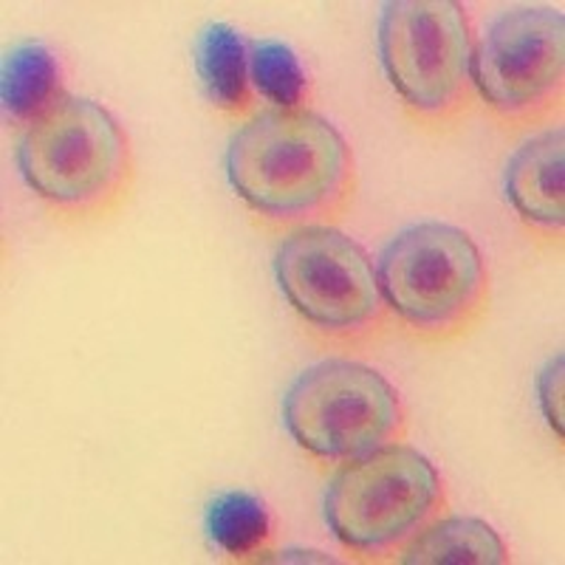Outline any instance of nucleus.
<instances>
[{
    "label": "nucleus",
    "mask_w": 565,
    "mask_h": 565,
    "mask_svg": "<svg viewBox=\"0 0 565 565\" xmlns=\"http://www.w3.org/2000/svg\"><path fill=\"white\" fill-rule=\"evenodd\" d=\"M224 175L257 226L286 235L337 226L360 190L351 145L311 108L255 110L226 141Z\"/></svg>",
    "instance_id": "nucleus-1"
},
{
    "label": "nucleus",
    "mask_w": 565,
    "mask_h": 565,
    "mask_svg": "<svg viewBox=\"0 0 565 565\" xmlns=\"http://www.w3.org/2000/svg\"><path fill=\"white\" fill-rule=\"evenodd\" d=\"M14 164L29 193L65 226L114 218L136 186V153L122 125L97 99L68 90L20 128Z\"/></svg>",
    "instance_id": "nucleus-2"
},
{
    "label": "nucleus",
    "mask_w": 565,
    "mask_h": 565,
    "mask_svg": "<svg viewBox=\"0 0 565 565\" xmlns=\"http://www.w3.org/2000/svg\"><path fill=\"white\" fill-rule=\"evenodd\" d=\"M391 326L418 345H452L487 320L492 282L467 230L450 221H416L376 257Z\"/></svg>",
    "instance_id": "nucleus-3"
},
{
    "label": "nucleus",
    "mask_w": 565,
    "mask_h": 565,
    "mask_svg": "<svg viewBox=\"0 0 565 565\" xmlns=\"http://www.w3.org/2000/svg\"><path fill=\"white\" fill-rule=\"evenodd\" d=\"M376 52L407 122L450 134L472 114L476 38L456 0H387L376 20Z\"/></svg>",
    "instance_id": "nucleus-4"
},
{
    "label": "nucleus",
    "mask_w": 565,
    "mask_h": 565,
    "mask_svg": "<svg viewBox=\"0 0 565 565\" xmlns=\"http://www.w3.org/2000/svg\"><path fill=\"white\" fill-rule=\"evenodd\" d=\"M447 509L441 472L405 441L340 463L322 492L328 532L360 563L393 559Z\"/></svg>",
    "instance_id": "nucleus-5"
},
{
    "label": "nucleus",
    "mask_w": 565,
    "mask_h": 565,
    "mask_svg": "<svg viewBox=\"0 0 565 565\" xmlns=\"http://www.w3.org/2000/svg\"><path fill=\"white\" fill-rule=\"evenodd\" d=\"M282 300L322 348L367 351L391 331V317L367 252L337 226L295 230L271 260Z\"/></svg>",
    "instance_id": "nucleus-6"
},
{
    "label": "nucleus",
    "mask_w": 565,
    "mask_h": 565,
    "mask_svg": "<svg viewBox=\"0 0 565 565\" xmlns=\"http://www.w3.org/2000/svg\"><path fill=\"white\" fill-rule=\"evenodd\" d=\"M282 427L320 469H337L405 441L407 411L380 371L353 360H322L289 382Z\"/></svg>",
    "instance_id": "nucleus-7"
},
{
    "label": "nucleus",
    "mask_w": 565,
    "mask_h": 565,
    "mask_svg": "<svg viewBox=\"0 0 565 565\" xmlns=\"http://www.w3.org/2000/svg\"><path fill=\"white\" fill-rule=\"evenodd\" d=\"M476 97L503 130H526L563 114L565 18L559 9L501 12L472 54Z\"/></svg>",
    "instance_id": "nucleus-8"
},
{
    "label": "nucleus",
    "mask_w": 565,
    "mask_h": 565,
    "mask_svg": "<svg viewBox=\"0 0 565 565\" xmlns=\"http://www.w3.org/2000/svg\"><path fill=\"white\" fill-rule=\"evenodd\" d=\"M565 130H540L514 148L503 168V195L540 246H559L565 226Z\"/></svg>",
    "instance_id": "nucleus-9"
},
{
    "label": "nucleus",
    "mask_w": 565,
    "mask_h": 565,
    "mask_svg": "<svg viewBox=\"0 0 565 565\" xmlns=\"http://www.w3.org/2000/svg\"><path fill=\"white\" fill-rule=\"evenodd\" d=\"M193 65L204 97L230 119L255 114V90L249 83V45L230 23H204L195 34Z\"/></svg>",
    "instance_id": "nucleus-10"
},
{
    "label": "nucleus",
    "mask_w": 565,
    "mask_h": 565,
    "mask_svg": "<svg viewBox=\"0 0 565 565\" xmlns=\"http://www.w3.org/2000/svg\"><path fill=\"white\" fill-rule=\"evenodd\" d=\"M509 548L503 537L481 518L472 514H441L416 534L393 563L405 565H507Z\"/></svg>",
    "instance_id": "nucleus-11"
},
{
    "label": "nucleus",
    "mask_w": 565,
    "mask_h": 565,
    "mask_svg": "<svg viewBox=\"0 0 565 565\" xmlns=\"http://www.w3.org/2000/svg\"><path fill=\"white\" fill-rule=\"evenodd\" d=\"M63 94L60 85V65L54 52L40 40H23L12 45L3 57L0 74V99L9 122L23 128L43 114L54 99Z\"/></svg>",
    "instance_id": "nucleus-12"
},
{
    "label": "nucleus",
    "mask_w": 565,
    "mask_h": 565,
    "mask_svg": "<svg viewBox=\"0 0 565 565\" xmlns=\"http://www.w3.org/2000/svg\"><path fill=\"white\" fill-rule=\"evenodd\" d=\"M204 532L226 557L255 563L271 543L269 509L246 489H224L206 503Z\"/></svg>",
    "instance_id": "nucleus-13"
},
{
    "label": "nucleus",
    "mask_w": 565,
    "mask_h": 565,
    "mask_svg": "<svg viewBox=\"0 0 565 565\" xmlns=\"http://www.w3.org/2000/svg\"><path fill=\"white\" fill-rule=\"evenodd\" d=\"M249 83L255 97L266 99L269 108H306L309 79H306L300 57L286 40L249 43Z\"/></svg>",
    "instance_id": "nucleus-14"
},
{
    "label": "nucleus",
    "mask_w": 565,
    "mask_h": 565,
    "mask_svg": "<svg viewBox=\"0 0 565 565\" xmlns=\"http://www.w3.org/2000/svg\"><path fill=\"white\" fill-rule=\"evenodd\" d=\"M565 356L563 353H554L548 356L546 365L537 371V380H534V391H537V405L546 424L552 427V433L557 436V441H563V385H565V371H563Z\"/></svg>",
    "instance_id": "nucleus-15"
}]
</instances>
